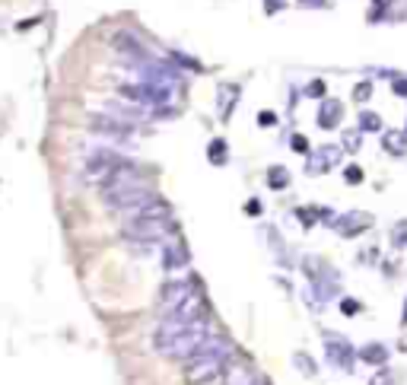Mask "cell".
I'll use <instances>...</instances> for the list:
<instances>
[{
    "instance_id": "1",
    "label": "cell",
    "mask_w": 407,
    "mask_h": 385,
    "mask_svg": "<svg viewBox=\"0 0 407 385\" xmlns=\"http://www.w3.org/2000/svg\"><path fill=\"white\" fill-rule=\"evenodd\" d=\"M213 338V328L207 322V316L197 322H159L156 334H153V347L169 360H185L188 363L194 354H201V347Z\"/></svg>"
},
{
    "instance_id": "2",
    "label": "cell",
    "mask_w": 407,
    "mask_h": 385,
    "mask_svg": "<svg viewBox=\"0 0 407 385\" xmlns=\"http://www.w3.org/2000/svg\"><path fill=\"white\" fill-rule=\"evenodd\" d=\"M229 360H233V344L226 338L213 334L207 344L201 347V354H194L185 366V382L188 385H207L213 379H219L229 370Z\"/></svg>"
},
{
    "instance_id": "3",
    "label": "cell",
    "mask_w": 407,
    "mask_h": 385,
    "mask_svg": "<svg viewBox=\"0 0 407 385\" xmlns=\"http://www.w3.org/2000/svg\"><path fill=\"white\" fill-rule=\"evenodd\" d=\"M121 236L128 242H147V245H163L175 236V223L172 217L163 220H128L121 223Z\"/></svg>"
},
{
    "instance_id": "4",
    "label": "cell",
    "mask_w": 407,
    "mask_h": 385,
    "mask_svg": "<svg viewBox=\"0 0 407 385\" xmlns=\"http://www.w3.org/2000/svg\"><path fill=\"white\" fill-rule=\"evenodd\" d=\"M131 163L121 153H115V150H108V147H96V150L90 153V159H86V181L90 185H106L112 175H118L121 169H128Z\"/></svg>"
},
{
    "instance_id": "5",
    "label": "cell",
    "mask_w": 407,
    "mask_h": 385,
    "mask_svg": "<svg viewBox=\"0 0 407 385\" xmlns=\"http://www.w3.org/2000/svg\"><path fill=\"white\" fill-rule=\"evenodd\" d=\"M194 293H201L194 277H185V274H181V277H169L166 284H163V290H159V312L172 309V306L185 302L188 296H194Z\"/></svg>"
},
{
    "instance_id": "6",
    "label": "cell",
    "mask_w": 407,
    "mask_h": 385,
    "mask_svg": "<svg viewBox=\"0 0 407 385\" xmlns=\"http://www.w3.org/2000/svg\"><path fill=\"white\" fill-rule=\"evenodd\" d=\"M163 268L169 271V277H181V274L188 271V249H185V242L178 236H172L169 242H163Z\"/></svg>"
},
{
    "instance_id": "7",
    "label": "cell",
    "mask_w": 407,
    "mask_h": 385,
    "mask_svg": "<svg viewBox=\"0 0 407 385\" xmlns=\"http://www.w3.org/2000/svg\"><path fill=\"white\" fill-rule=\"evenodd\" d=\"M324 354H328V360L338 366V370H354V360H360L356 357V350L350 347L347 338H340V334H324Z\"/></svg>"
},
{
    "instance_id": "8",
    "label": "cell",
    "mask_w": 407,
    "mask_h": 385,
    "mask_svg": "<svg viewBox=\"0 0 407 385\" xmlns=\"http://www.w3.org/2000/svg\"><path fill=\"white\" fill-rule=\"evenodd\" d=\"M344 159V147H331V144H324L318 147V150H312L309 156H306V172L309 175H324L328 169H334Z\"/></svg>"
},
{
    "instance_id": "9",
    "label": "cell",
    "mask_w": 407,
    "mask_h": 385,
    "mask_svg": "<svg viewBox=\"0 0 407 385\" xmlns=\"http://www.w3.org/2000/svg\"><path fill=\"white\" fill-rule=\"evenodd\" d=\"M331 227L338 229L344 239H354V236L366 233V229L372 227V213H366V211H347V213H340Z\"/></svg>"
},
{
    "instance_id": "10",
    "label": "cell",
    "mask_w": 407,
    "mask_h": 385,
    "mask_svg": "<svg viewBox=\"0 0 407 385\" xmlns=\"http://www.w3.org/2000/svg\"><path fill=\"white\" fill-rule=\"evenodd\" d=\"M90 128L96 131V134H102V137H118V140H128L134 124H128V121H121V118H115V115L102 112V115H92Z\"/></svg>"
},
{
    "instance_id": "11",
    "label": "cell",
    "mask_w": 407,
    "mask_h": 385,
    "mask_svg": "<svg viewBox=\"0 0 407 385\" xmlns=\"http://www.w3.org/2000/svg\"><path fill=\"white\" fill-rule=\"evenodd\" d=\"M115 51L124 54V58H128L131 64H137V67L150 60L147 48L140 45V42H137V35H131V32H118V35H115Z\"/></svg>"
},
{
    "instance_id": "12",
    "label": "cell",
    "mask_w": 407,
    "mask_h": 385,
    "mask_svg": "<svg viewBox=\"0 0 407 385\" xmlns=\"http://www.w3.org/2000/svg\"><path fill=\"white\" fill-rule=\"evenodd\" d=\"M344 121V102L340 99H322L318 102V128L331 131Z\"/></svg>"
},
{
    "instance_id": "13",
    "label": "cell",
    "mask_w": 407,
    "mask_h": 385,
    "mask_svg": "<svg viewBox=\"0 0 407 385\" xmlns=\"http://www.w3.org/2000/svg\"><path fill=\"white\" fill-rule=\"evenodd\" d=\"M404 23L407 19V0H379L376 3V13H372V23Z\"/></svg>"
},
{
    "instance_id": "14",
    "label": "cell",
    "mask_w": 407,
    "mask_h": 385,
    "mask_svg": "<svg viewBox=\"0 0 407 385\" xmlns=\"http://www.w3.org/2000/svg\"><path fill=\"white\" fill-rule=\"evenodd\" d=\"M382 147L392 156H407V131H382Z\"/></svg>"
},
{
    "instance_id": "15",
    "label": "cell",
    "mask_w": 407,
    "mask_h": 385,
    "mask_svg": "<svg viewBox=\"0 0 407 385\" xmlns=\"http://www.w3.org/2000/svg\"><path fill=\"white\" fill-rule=\"evenodd\" d=\"M356 357H360L363 363H369V366H385V363H388V347L379 344V341H372V344L356 350Z\"/></svg>"
},
{
    "instance_id": "16",
    "label": "cell",
    "mask_w": 407,
    "mask_h": 385,
    "mask_svg": "<svg viewBox=\"0 0 407 385\" xmlns=\"http://www.w3.org/2000/svg\"><path fill=\"white\" fill-rule=\"evenodd\" d=\"M235 96H239V86H235V83L219 86V115H223V118H229V115H233Z\"/></svg>"
},
{
    "instance_id": "17",
    "label": "cell",
    "mask_w": 407,
    "mask_h": 385,
    "mask_svg": "<svg viewBox=\"0 0 407 385\" xmlns=\"http://www.w3.org/2000/svg\"><path fill=\"white\" fill-rule=\"evenodd\" d=\"M356 128L363 131V134H382V118H379L376 112H360V124Z\"/></svg>"
},
{
    "instance_id": "18",
    "label": "cell",
    "mask_w": 407,
    "mask_h": 385,
    "mask_svg": "<svg viewBox=\"0 0 407 385\" xmlns=\"http://www.w3.org/2000/svg\"><path fill=\"white\" fill-rule=\"evenodd\" d=\"M360 140H363V131L360 128H347L344 134H340V147L347 153H356L360 150Z\"/></svg>"
},
{
    "instance_id": "19",
    "label": "cell",
    "mask_w": 407,
    "mask_h": 385,
    "mask_svg": "<svg viewBox=\"0 0 407 385\" xmlns=\"http://www.w3.org/2000/svg\"><path fill=\"white\" fill-rule=\"evenodd\" d=\"M267 185H271L274 191L287 188V185H290V175H287V169H283V166H274V169H267Z\"/></svg>"
},
{
    "instance_id": "20",
    "label": "cell",
    "mask_w": 407,
    "mask_h": 385,
    "mask_svg": "<svg viewBox=\"0 0 407 385\" xmlns=\"http://www.w3.org/2000/svg\"><path fill=\"white\" fill-rule=\"evenodd\" d=\"M388 236H392V245H394V249H407V220L394 223Z\"/></svg>"
},
{
    "instance_id": "21",
    "label": "cell",
    "mask_w": 407,
    "mask_h": 385,
    "mask_svg": "<svg viewBox=\"0 0 407 385\" xmlns=\"http://www.w3.org/2000/svg\"><path fill=\"white\" fill-rule=\"evenodd\" d=\"M293 363H296V370H299L302 376H309V379L318 372V370H315V363H312V357H309V354H293Z\"/></svg>"
},
{
    "instance_id": "22",
    "label": "cell",
    "mask_w": 407,
    "mask_h": 385,
    "mask_svg": "<svg viewBox=\"0 0 407 385\" xmlns=\"http://www.w3.org/2000/svg\"><path fill=\"white\" fill-rule=\"evenodd\" d=\"M207 156H210V163L223 166V163H226V140H213L210 150H207Z\"/></svg>"
},
{
    "instance_id": "23",
    "label": "cell",
    "mask_w": 407,
    "mask_h": 385,
    "mask_svg": "<svg viewBox=\"0 0 407 385\" xmlns=\"http://www.w3.org/2000/svg\"><path fill=\"white\" fill-rule=\"evenodd\" d=\"M369 385H398V379H394V372L388 366H379V372L369 379Z\"/></svg>"
},
{
    "instance_id": "24",
    "label": "cell",
    "mask_w": 407,
    "mask_h": 385,
    "mask_svg": "<svg viewBox=\"0 0 407 385\" xmlns=\"http://www.w3.org/2000/svg\"><path fill=\"white\" fill-rule=\"evenodd\" d=\"M369 96H372V80H363V83L354 86V99H356V102H366Z\"/></svg>"
},
{
    "instance_id": "25",
    "label": "cell",
    "mask_w": 407,
    "mask_h": 385,
    "mask_svg": "<svg viewBox=\"0 0 407 385\" xmlns=\"http://www.w3.org/2000/svg\"><path fill=\"white\" fill-rule=\"evenodd\" d=\"M290 147H293L296 153H302V156H309V153H312L309 140H306V137H302V134H293V137H290Z\"/></svg>"
},
{
    "instance_id": "26",
    "label": "cell",
    "mask_w": 407,
    "mask_h": 385,
    "mask_svg": "<svg viewBox=\"0 0 407 385\" xmlns=\"http://www.w3.org/2000/svg\"><path fill=\"white\" fill-rule=\"evenodd\" d=\"M318 213H322V211H306V207H299V211H296V217L302 220V227H306V229H312V227H315V220H318Z\"/></svg>"
},
{
    "instance_id": "27",
    "label": "cell",
    "mask_w": 407,
    "mask_h": 385,
    "mask_svg": "<svg viewBox=\"0 0 407 385\" xmlns=\"http://www.w3.org/2000/svg\"><path fill=\"white\" fill-rule=\"evenodd\" d=\"M306 96L318 99V102H322V99H328V96H324V80H312V83L306 86Z\"/></svg>"
},
{
    "instance_id": "28",
    "label": "cell",
    "mask_w": 407,
    "mask_h": 385,
    "mask_svg": "<svg viewBox=\"0 0 407 385\" xmlns=\"http://www.w3.org/2000/svg\"><path fill=\"white\" fill-rule=\"evenodd\" d=\"M344 181H347V185H360V181H363V169L360 166H347V169H344Z\"/></svg>"
},
{
    "instance_id": "29",
    "label": "cell",
    "mask_w": 407,
    "mask_h": 385,
    "mask_svg": "<svg viewBox=\"0 0 407 385\" xmlns=\"http://www.w3.org/2000/svg\"><path fill=\"white\" fill-rule=\"evenodd\" d=\"M392 90H394V96L407 99V76H392Z\"/></svg>"
},
{
    "instance_id": "30",
    "label": "cell",
    "mask_w": 407,
    "mask_h": 385,
    "mask_svg": "<svg viewBox=\"0 0 407 385\" xmlns=\"http://www.w3.org/2000/svg\"><path fill=\"white\" fill-rule=\"evenodd\" d=\"M258 124H261V128H274V124H277V115H274V112H261V115H258Z\"/></svg>"
},
{
    "instance_id": "31",
    "label": "cell",
    "mask_w": 407,
    "mask_h": 385,
    "mask_svg": "<svg viewBox=\"0 0 407 385\" xmlns=\"http://www.w3.org/2000/svg\"><path fill=\"white\" fill-rule=\"evenodd\" d=\"M340 312H347V316H356V312H360V302H356V300H340Z\"/></svg>"
},
{
    "instance_id": "32",
    "label": "cell",
    "mask_w": 407,
    "mask_h": 385,
    "mask_svg": "<svg viewBox=\"0 0 407 385\" xmlns=\"http://www.w3.org/2000/svg\"><path fill=\"white\" fill-rule=\"evenodd\" d=\"M264 7H267V13H274V10L283 7V0H264Z\"/></svg>"
},
{
    "instance_id": "33",
    "label": "cell",
    "mask_w": 407,
    "mask_h": 385,
    "mask_svg": "<svg viewBox=\"0 0 407 385\" xmlns=\"http://www.w3.org/2000/svg\"><path fill=\"white\" fill-rule=\"evenodd\" d=\"M245 211H249V213H261V204H258V201H249V204H245Z\"/></svg>"
},
{
    "instance_id": "34",
    "label": "cell",
    "mask_w": 407,
    "mask_h": 385,
    "mask_svg": "<svg viewBox=\"0 0 407 385\" xmlns=\"http://www.w3.org/2000/svg\"><path fill=\"white\" fill-rule=\"evenodd\" d=\"M401 325H407V300H404V312H401Z\"/></svg>"
},
{
    "instance_id": "35",
    "label": "cell",
    "mask_w": 407,
    "mask_h": 385,
    "mask_svg": "<svg viewBox=\"0 0 407 385\" xmlns=\"http://www.w3.org/2000/svg\"><path fill=\"white\" fill-rule=\"evenodd\" d=\"M302 3H322V0H302Z\"/></svg>"
},
{
    "instance_id": "36",
    "label": "cell",
    "mask_w": 407,
    "mask_h": 385,
    "mask_svg": "<svg viewBox=\"0 0 407 385\" xmlns=\"http://www.w3.org/2000/svg\"><path fill=\"white\" fill-rule=\"evenodd\" d=\"M404 131H407V128H404Z\"/></svg>"
}]
</instances>
